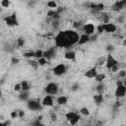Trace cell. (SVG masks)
Returning a JSON list of instances; mask_svg holds the SVG:
<instances>
[{"label":"cell","mask_w":126,"mask_h":126,"mask_svg":"<svg viewBox=\"0 0 126 126\" xmlns=\"http://www.w3.org/2000/svg\"><path fill=\"white\" fill-rule=\"evenodd\" d=\"M82 30H83V33L91 36V35H93L94 33L95 27L92 23H87V24H84V26L82 27Z\"/></svg>","instance_id":"5b68a950"},{"label":"cell","mask_w":126,"mask_h":126,"mask_svg":"<svg viewBox=\"0 0 126 126\" xmlns=\"http://www.w3.org/2000/svg\"><path fill=\"white\" fill-rule=\"evenodd\" d=\"M118 76H119L120 78H125V77H126V71H124V70H119V71H118Z\"/></svg>","instance_id":"8d00e7d4"},{"label":"cell","mask_w":126,"mask_h":126,"mask_svg":"<svg viewBox=\"0 0 126 126\" xmlns=\"http://www.w3.org/2000/svg\"><path fill=\"white\" fill-rule=\"evenodd\" d=\"M47 16L50 17V18H52L54 21H58L59 18H60V14L56 10H49L47 12Z\"/></svg>","instance_id":"9a60e30c"},{"label":"cell","mask_w":126,"mask_h":126,"mask_svg":"<svg viewBox=\"0 0 126 126\" xmlns=\"http://www.w3.org/2000/svg\"><path fill=\"white\" fill-rule=\"evenodd\" d=\"M106 49H107V50H108V51H112V50H113V49H114V48H113V45H108V46H107V48H106Z\"/></svg>","instance_id":"bcb514c9"},{"label":"cell","mask_w":126,"mask_h":126,"mask_svg":"<svg viewBox=\"0 0 126 126\" xmlns=\"http://www.w3.org/2000/svg\"><path fill=\"white\" fill-rule=\"evenodd\" d=\"M43 54H44V52L42 50H37V51L34 52V57L37 58V59H39V58L43 57Z\"/></svg>","instance_id":"4dcf8cb0"},{"label":"cell","mask_w":126,"mask_h":126,"mask_svg":"<svg viewBox=\"0 0 126 126\" xmlns=\"http://www.w3.org/2000/svg\"><path fill=\"white\" fill-rule=\"evenodd\" d=\"M64 57L65 59L67 60H74L76 58V52L75 51H67L65 54H64Z\"/></svg>","instance_id":"ffe728a7"},{"label":"cell","mask_w":126,"mask_h":126,"mask_svg":"<svg viewBox=\"0 0 126 126\" xmlns=\"http://www.w3.org/2000/svg\"><path fill=\"white\" fill-rule=\"evenodd\" d=\"M24 44H25V38L19 37V38L17 39V45H18V46H23Z\"/></svg>","instance_id":"e575fe53"},{"label":"cell","mask_w":126,"mask_h":126,"mask_svg":"<svg viewBox=\"0 0 126 126\" xmlns=\"http://www.w3.org/2000/svg\"><path fill=\"white\" fill-rule=\"evenodd\" d=\"M125 37H126V32H125Z\"/></svg>","instance_id":"f5cc1de1"},{"label":"cell","mask_w":126,"mask_h":126,"mask_svg":"<svg viewBox=\"0 0 126 126\" xmlns=\"http://www.w3.org/2000/svg\"><path fill=\"white\" fill-rule=\"evenodd\" d=\"M104 79H105V74H103V73H97V75H96L95 78H94V80H95L98 84H99V83H102Z\"/></svg>","instance_id":"7402d4cb"},{"label":"cell","mask_w":126,"mask_h":126,"mask_svg":"<svg viewBox=\"0 0 126 126\" xmlns=\"http://www.w3.org/2000/svg\"><path fill=\"white\" fill-rule=\"evenodd\" d=\"M115 96L118 97V98H121V97H124L126 95V88L125 86L122 84L120 86H116V90H115V93H114Z\"/></svg>","instance_id":"ba28073f"},{"label":"cell","mask_w":126,"mask_h":126,"mask_svg":"<svg viewBox=\"0 0 126 126\" xmlns=\"http://www.w3.org/2000/svg\"><path fill=\"white\" fill-rule=\"evenodd\" d=\"M37 63H38L39 66H44L47 63V59L45 57H41V58L37 59Z\"/></svg>","instance_id":"83f0119b"},{"label":"cell","mask_w":126,"mask_h":126,"mask_svg":"<svg viewBox=\"0 0 126 126\" xmlns=\"http://www.w3.org/2000/svg\"><path fill=\"white\" fill-rule=\"evenodd\" d=\"M116 64H118V61L113 57V55H111L110 53L106 56V62H105V67L108 69V70H110L114 65H116Z\"/></svg>","instance_id":"52a82bcc"},{"label":"cell","mask_w":126,"mask_h":126,"mask_svg":"<svg viewBox=\"0 0 126 126\" xmlns=\"http://www.w3.org/2000/svg\"><path fill=\"white\" fill-rule=\"evenodd\" d=\"M10 4H11V2H10L9 0H2V1L0 2V5H1L2 7H4V8H8V7L10 6Z\"/></svg>","instance_id":"f546056e"},{"label":"cell","mask_w":126,"mask_h":126,"mask_svg":"<svg viewBox=\"0 0 126 126\" xmlns=\"http://www.w3.org/2000/svg\"><path fill=\"white\" fill-rule=\"evenodd\" d=\"M4 20H5V22L8 26H18V21H17V17H16L15 13L11 16L6 17Z\"/></svg>","instance_id":"30bf717a"},{"label":"cell","mask_w":126,"mask_h":126,"mask_svg":"<svg viewBox=\"0 0 126 126\" xmlns=\"http://www.w3.org/2000/svg\"><path fill=\"white\" fill-rule=\"evenodd\" d=\"M83 126H88V125H83Z\"/></svg>","instance_id":"816d5d0a"},{"label":"cell","mask_w":126,"mask_h":126,"mask_svg":"<svg viewBox=\"0 0 126 126\" xmlns=\"http://www.w3.org/2000/svg\"><path fill=\"white\" fill-rule=\"evenodd\" d=\"M64 10H65V8H64V7H58V8L56 9V11H57V12H58L59 14H60L61 12H63Z\"/></svg>","instance_id":"f6af8a7d"},{"label":"cell","mask_w":126,"mask_h":126,"mask_svg":"<svg viewBox=\"0 0 126 126\" xmlns=\"http://www.w3.org/2000/svg\"><path fill=\"white\" fill-rule=\"evenodd\" d=\"M98 19L101 21V24H107V23H109V22H108V21H109V16H108V14L105 13V12L99 13V14H98Z\"/></svg>","instance_id":"5bb4252c"},{"label":"cell","mask_w":126,"mask_h":126,"mask_svg":"<svg viewBox=\"0 0 126 126\" xmlns=\"http://www.w3.org/2000/svg\"><path fill=\"white\" fill-rule=\"evenodd\" d=\"M50 117H51V120L52 121H56L57 120V115L54 111H50Z\"/></svg>","instance_id":"74e56055"},{"label":"cell","mask_w":126,"mask_h":126,"mask_svg":"<svg viewBox=\"0 0 126 126\" xmlns=\"http://www.w3.org/2000/svg\"><path fill=\"white\" fill-rule=\"evenodd\" d=\"M10 115H11V118L15 119V118H18V117H19V112H18V110H13V111L10 113Z\"/></svg>","instance_id":"d590c367"},{"label":"cell","mask_w":126,"mask_h":126,"mask_svg":"<svg viewBox=\"0 0 126 126\" xmlns=\"http://www.w3.org/2000/svg\"><path fill=\"white\" fill-rule=\"evenodd\" d=\"M89 41H90V35H87V34H85V33H82V34L80 35L78 44L83 45V44H86V43L89 42Z\"/></svg>","instance_id":"2e32d148"},{"label":"cell","mask_w":126,"mask_h":126,"mask_svg":"<svg viewBox=\"0 0 126 126\" xmlns=\"http://www.w3.org/2000/svg\"><path fill=\"white\" fill-rule=\"evenodd\" d=\"M103 28H104V32H107V33H113L117 30V27L112 23L103 24Z\"/></svg>","instance_id":"8fae6325"},{"label":"cell","mask_w":126,"mask_h":126,"mask_svg":"<svg viewBox=\"0 0 126 126\" xmlns=\"http://www.w3.org/2000/svg\"><path fill=\"white\" fill-rule=\"evenodd\" d=\"M80 35L76 31H61L55 35V45L57 47L68 48L76 43H78Z\"/></svg>","instance_id":"6da1fadb"},{"label":"cell","mask_w":126,"mask_h":126,"mask_svg":"<svg viewBox=\"0 0 126 126\" xmlns=\"http://www.w3.org/2000/svg\"><path fill=\"white\" fill-rule=\"evenodd\" d=\"M18 112H19V118H22V117H24L25 116V111L24 110H18Z\"/></svg>","instance_id":"ee69618b"},{"label":"cell","mask_w":126,"mask_h":126,"mask_svg":"<svg viewBox=\"0 0 126 126\" xmlns=\"http://www.w3.org/2000/svg\"><path fill=\"white\" fill-rule=\"evenodd\" d=\"M123 45H126V39H125V40H123Z\"/></svg>","instance_id":"681fc988"},{"label":"cell","mask_w":126,"mask_h":126,"mask_svg":"<svg viewBox=\"0 0 126 126\" xmlns=\"http://www.w3.org/2000/svg\"><path fill=\"white\" fill-rule=\"evenodd\" d=\"M105 62H106V57H104V56H101V57H99L98 58V60H97V65L98 66H101V65H105Z\"/></svg>","instance_id":"f1b7e54d"},{"label":"cell","mask_w":126,"mask_h":126,"mask_svg":"<svg viewBox=\"0 0 126 126\" xmlns=\"http://www.w3.org/2000/svg\"><path fill=\"white\" fill-rule=\"evenodd\" d=\"M71 90H72V91H77V90H79V84H73Z\"/></svg>","instance_id":"7bdbcfd3"},{"label":"cell","mask_w":126,"mask_h":126,"mask_svg":"<svg viewBox=\"0 0 126 126\" xmlns=\"http://www.w3.org/2000/svg\"><path fill=\"white\" fill-rule=\"evenodd\" d=\"M29 62V65H31L32 68H37V66H38V63H37V61H34V60H29L28 61Z\"/></svg>","instance_id":"836d02e7"},{"label":"cell","mask_w":126,"mask_h":126,"mask_svg":"<svg viewBox=\"0 0 126 126\" xmlns=\"http://www.w3.org/2000/svg\"><path fill=\"white\" fill-rule=\"evenodd\" d=\"M24 57H26V58H32V57H34V52L33 51L25 52L24 53Z\"/></svg>","instance_id":"d6a6232c"},{"label":"cell","mask_w":126,"mask_h":126,"mask_svg":"<svg viewBox=\"0 0 126 126\" xmlns=\"http://www.w3.org/2000/svg\"><path fill=\"white\" fill-rule=\"evenodd\" d=\"M41 104H42V106H53L54 100H53L52 95H50V94L44 95L41 100Z\"/></svg>","instance_id":"9c48e42d"},{"label":"cell","mask_w":126,"mask_h":126,"mask_svg":"<svg viewBox=\"0 0 126 126\" xmlns=\"http://www.w3.org/2000/svg\"><path fill=\"white\" fill-rule=\"evenodd\" d=\"M84 25H82V23H80V22H75L74 23V27L77 29V30H79L81 27H83Z\"/></svg>","instance_id":"60d3db41"},{"label":"cell","mask_w":126,"mask_h":126,"mask_svg":"<svg viewBox=\"0 0 126 126\" xmlns=\"http://www.w3.org/2000/svg\"><path fill=\"white\" fill-rule=\"evenodd\" d=\"M125 4H126V1H116V2L112 5L111 10L114 11V12H119V11H121V10L124 8Z\"/></svg>","instance_id":"7c38bea8"},{"label":"cell","mask_w":126,"mask_h":126,"mask_svg":"<svg viewBox=\"0 0 126 126\" xmlns=\"http://www.w3.org/2000/svg\"><path fill=\"white\" fill-rule=\"evenodd\" d=\"M11 62H12V64H18L20 62V59L19 58H16V57H12Z\"/></svg>","instance_id":"b9f144b4"},{"label":"cell","mask_w":126,"mask_h":126,"mask_svg":"<svg viewBox=\"0 0 126 126\" xmlns=\"http://www.w3.org/2000/svg\"><path fill=\"white\" fill-rule=\"evenodd\" d=\"M118 22H119V23H122V22H123V18H119V19H118Z\"/></svg>","instance_id":"c3c4849f"},{"label":"cell","mask_w":126,"mask_h":126,"mask_svg":"<svg viewBox=\"0 0 126 126\" xmlns=\"http://www.w3.org/2000/svg\"><path fill=\"white\" fill-rule=\"evenodd\" d=\"M47 7H48V8H50L51 10H53L54 8H55V9H57V8H58L57 3H56L55 1H48V2H47Z\"/></svg>","instance_id":"d4e9b609"},{"label":"cell","mask_w":126,"mask_h":126,"mask_svg":"<svg viewBox=\"0 0 126 126\" xmlns=\"http://www.w3.org/2000/svg\"><path fill=\"white\" fill-rule=\"evenodd\" d=\"M52 71H53V74H54L55 76H62V75H64V74L66 73L67 67H66L65 64L59 63V64H57V65L53 68Z\"/></svg>","instance_id":"8992f818"},{"label":"cell","mask_w":126,"mask_h":126,"mask_svg":"<svg viewBox=\"0 0 126 126\" xmlns=\"http://www.w3.org/2000/svg\"><path fill=\"white\" fill-rule=\"evenodd\" d=\"M122 84H123L122 81H117V82H116V86H120V85H122Z\"/></svg>","instance_id":"7dc6e473"},{"label":"cell","mask_w":126,"mask_h":126,"mask_svg":"<svg viewBox=\"0 0 126 126\" xmlns=\"http://www.w3.org/2000/svg\"><path fill=\"white\" fill-rule=\"evenodd\" d=\"M65 117H66V119L68 120V122L70 123V125H72V126H75L78 122H79V120H80V115L78 114V113H76V112H74V111H69V112H67L66 114H65Z\"/></svg>","instance_id":"7a4b0ae2"},{"label":"cell","mask_w":126,"mask_h":126,"mask_svg":"<svg viewBox=\"0 0 126 126\" xmlns=\"http://www.w3.org/2000/svg\"><path fill=\"white\" fill-rule=\"evenodd\" d=\"M125 6H126V4H125Z\"/></svg>","instance_id":"11a10c76"},{"label":"cell","mask_w":126,"mask_h":126,"mask_svg":"<svg viewBox=\"0 0 126 126\" xmlns=\"http://www.w3.org/2000/svg\"><path fill=\"white\" fill-rule=\"evenodd\" d=\"M97 75V71H96V67H92L90 68L86 73H85V76L89 79H94L95 76Z\"/></svg>","instance_id":"4fadbf2b"},{"label":"cell","mask_w":126,"mask_h":126,"mask_svg":"<svg viewBox=\"0 0 126 126\" xmlns=\"http://www.w3.org/2000/svg\"><path fill=\"white\" fill-rule=\"evenodd\" d=\"M111 72H113V73H115V72H118L119 71V64H116V65H114L111 69Z\"/></svg>","instance_id":"ab89813d"},{"label":"cell","mask_w":126,"mask_h":126,"mask_svg":"<svg viewBox=\"0 0 126 126\" xmlns=\"http://www.w3.org/2000/svg\"><path fill=\"white\" fill-rule=\"evenodd\" d=\"M29 92H23V93H21L20 94H19V98L21 99V100H29Z\"/></svg>","instance_id":"603a6c76"},{"label":"cell","mask_w":126,"mask_h":126,"mask_svg":"<svg viewBox=\"0 0 126 126\" xmlns=\"http://www.w3.org/2000/svg\"><path fill=\"white\" fill-rule=\"evenodd\" d=\"M14 91H16V92L22 91V86H21V83H19V84H16V85L14 86Z\"/></svg>","instance_id":"f35d334b"},{"label":"cell","mask_w":126,"mask_h":126,"mask_svg":"<svg viewBox=\"0 0 126 126\" xmlns=\"http://www.w3.org/2000/svg\"><path fill=\"white\" fill-rule=\"evenodd\" d=\"M54 56H55V48H49L43 54V57H45L46 59H50V58H52Z\"/></svg>","instance_id":"e0dca14e"},{"label":"cell","mask_w":126,"mask_h":126,"mask_svg":"<svg viewBox=\"0 0 126 126\" xmlns=\"http://www.w3.org/2000/svg\"><path fill=\"white\" fill-rule=\"evenodd\" d=\"M95 30L97 32V34H100L102 32H104V28H103V24H99L95 27Z\"/></svg>","instance_id":"484cf974"},{"label":"cell","mask_w":126,"mask_h":126,"mask_svg":"<svg viewBox=\"0 0 126 126\" xmlns=\"http://www.w3.org/2000/svg\"><path fill=\"white\" fill-rule=\"evenodd\" d=\"M21 86H22V92H29L31 89V84L26 80L21 82Z\"/></svg>","instance_id":"d6986e66"},{"label":"cell","mask_w":126,"mask_h":126,"mask_svg":"<svg viewBox=\"0 0 126 126\" xmlns=\"http://www.w3.org/2000/svg\"><path fill=\"white\" fill-rule=\"evenodd\" d=\"M41 118H42V116H39L38 119H37L36 121H34L33 126H45V124H43V123L41 122Z\"/></svg>","instance_id":"1f68e13d"},{"label":"cell","mask_w":126,"mask_h":126,"mask_svg":"<svg viewBox=\"0 0 126 126\" xmlns=\"http://www.w3.org/2000/svg\"><path fill=\"white\" fill-rule=\"evenodd\" d=\"M80 113H81L82 115L89 116V115H90V110H89L88 107H82V108L80 109Z\"/></svg>","instance_id":"4316f807"},{"label":"cell","mask_w":126,"mask_h":126,"mask_svg":"<svg viewBox=\"0 0 126 126\" xmlns=\"http://www.w3.org/2000/svg\"><path fill=\"white\" fill-rule=\"evenodd\" d=\"M95 90H96L97 94H102V93H103V91H104V86H103V84H102V83H99V84L96 86Z\"/></svg>","instance_id":"cb8c5ba5"},{"label":"cell","mask_w":126,"mask_h":126,"mask_svg":"<svg viewBox=\"0 0 126 126\" xmlns=\"http://www.w3.org/2000/svg\"><path fill=\"white\" fill-rule=\"evenodd\" d=\"M58 91H59L58 85L55 84V83H53V82L48 83V84L45 86V88H44V93H45L46 94H50V95L56 94L58 93Z\"/></svg>","instance_id":"3957f363"},{"label":"cell","mask_w":126,"mask_h":126,"mask_svg":"<svg viewBox=\"0 0 126 126\" xmlns=\"http://www.w3.org/2000/svg\"><path fill=\"white\" fill-rule=\"evenodd\" d=\"M123 85H124V86H125V88H126V81H124V82H123Z\"/></svg>","instance_id":"f907efd6"},{"label":"cell","mask_w":126,"mask_h":126,"mask_svg":"<svg viewBox=\"0 0 126 126\" xmlns=\"http://www.w3.org/2000/svg\"><path fill=\"white\" fill-rule=\"evenodd\" d=\"M28 108L32 111H38L42 108V104L35 99H29L28 100Z\"/></svg>","instance_id":"277c9868"},{"label":"cell","mask_w":126,"mask_h":126,"mask_svg":"<svg viewBox=\"0 0 126 126\" xmlns=\"http://www.w3.org/2000/svg\"><path fill=\"white\" fill-rule=\"evenodd\" d=\"M56 102L59 105H65L68 102V97L66 95H60L56 98Z\"/></svg>","instance_id":"ac0fdd59"},{"label":"cell","mask_w":126,"mask_h":126,"mask_svg":"<svg viewBox=\"0 0 126 126\" xmlns=\"http://www.w3.org/2000/svg\"><path fill=\"white\" fill-rule=\"evenodd\" d=\"M88 126H92V125H88Z\"/></svg>","instance_id":"db71d44e"},{"label":"cell","mask_w":126,"mask_h":126,"mask_svg":"<svg viewBox=\"0 0 126 126\" xmlns=\"http://www.w3.org/2000/svg\"><path fill=\"white\" fill-rule=\"evenodd\" d=\"M94 102H95L96 105L101 104V103L103 102V96H102V94H95V95L94 96Z\"/></svg>","instance_id":"44dd1931"}]
</instances>
